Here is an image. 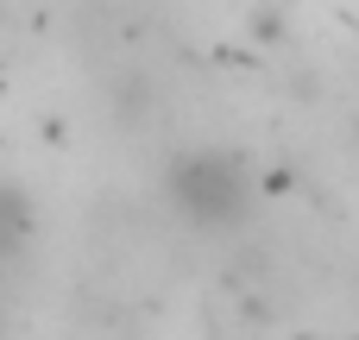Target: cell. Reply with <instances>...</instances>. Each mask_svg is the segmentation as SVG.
I'll list each match as a JSON object with an SVG mask.
<instances>
[{"label":"cell","mask_w":359,"mask_h":340,"mask_svg":"<svg viewBox=\"0 0 359 340\" xmlns=\"http://www.w3.org/2000/svg\"><path fill=\"white\" fill-rule=\"evenodd\" d=\"M170 208L202 233H233L252 215V164L227 145H189L164 164Z\"/></svg>","instance_id":"obj_1"},{"label":"cell","mask_w":359,"mask_h":340,"mask_svg":"<svg viewBox=\"0 0 359 340\" xmlns=\"http://www.w3.org/2000/svg\"><path fill=\"white\" fill-rule=\"evenodd\" d=\"M38 233V202L19 177H0V259H19Z\"/></svg>","instance_id":"obj_2"},{"label":"cell","mask_w":359,"mask_h":340,"mask_svg":"<svg viewBox=\"0 0 359 340\" xmlns=\"http://www.w3.org/2000/svg\"><path fill=\"white\" fill-rule=\"evenodd\" d=\"M290 25H284V6L278 0H265V6H252V38H265V44H278Z\"/></svg>","instance_id":"obj_3"},{"label":"cell","mask_w":359,"mask_h":340,"mask_svg":"<svg viewBox=\"0 0 359 340\" xmlns=\"http://www.w3.org/2000/svg\"><path fill=\"white\" fill-rule=\"evenodd\" d=\"M353 151H359V120H353Z\"/></svg>","instance_id":"obj_4"}]
</instances>
